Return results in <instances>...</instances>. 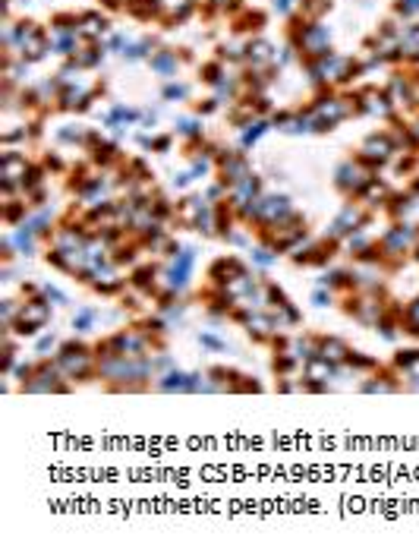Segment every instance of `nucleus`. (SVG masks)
I'll return each mask as SVG.
<instances>
[{"label": "nucleus", "mask_w": 419, "mask_h": 552, "mask_svg": "<svg viewBox=\"0 0 419 552\" xmlns=\"http://www.w3.org/2000/svg\"><path fill=\"white\" fill-rule=\"evenodd\" d=\"M54 360L60 363V369H64V375L70 382H89V379L98 375L95 347H89V344L79 341V338H73V341H60Z\"/></svg>", "instance_id": "nucleus-1"}, {"label": "nucleus", "mask_w": 419, "mask_h": 552, "mask_svg": "<svg viewBox=\"0 0 419 552\" xmlns=\"http://www.w3.org/2000/svg\"><path fill=\"white\" fill-rule=\"evenodd\" d=\"M416 240H419V224H410L406 218L404 221H394L391 228L378 237V247H381V256H385L388 272H394V268L404 265V259L413 253Z\"/></svg>", "instance_id": "nucleus-2"}, {"label": "nucleus", "mask_w": 419, "mask_h": 552, "mask_svg": "<svg viewBox=\"0 0 419 552\" xmlns=\"http://www.w3.org/2000/svg\"><path fill=\"white\" fill-rule=\"evenodd\" d=\"M388 294L385 287H375V291H353V294H343V312L353 316L360 325L366 329H375L381 316L388 312Z\"/></svg>", "instance_id": "nucleus-3"}, {"label": "nucleus", "mask_w": 419, "mask_h": 552, "mask_svg": "<svg viewBox=\"0 0 419 552\" xmlns=\"http://www.w3.org/2000/svg\"><path fill=\"white\" fill-rule=\"evenodd\" d=\"M22 392L29 394H66L70 392V379L64 375L57 360L51 357H38V366H35V375L29 382H22Z\"/></svg>", "instance_id": "nucleus-4"}, {"label": "nucleus", "mask_w": 419, "mask_h": 552, "mask_svg": "<svg viewBox=\"0 0 419 552\" xmlns=\"http://www.w3.org/2000/svg\"><path fill=\"white\" fill-rule=\"evenodd\" d=\"M372 224V212L366 209L362 202H347L341 212H337V218L328 224V230H325V237L334 243H343L350 234H356V230L369 228Z\"/></svg>", "instance_id": "nucleus-5"}, {"label": "nucleus", "mask_w": 419, "mask_h": 552, "mask_svg": "<svg viewBox=\"0 0 419 552\" xmlns=\"http://www.w3.org/2000/svg\"><path fill=\"white\" fill-rule=\"evenodd\" d=\"M372 177H375V171H372V167H366L362 161H343V165L337 167V174H334V186L343 193V196L356 199L362 193V186H366Z\"/></svg>", "instance_id": "nucleus-6"}, {"label": "nucleus", "mask_w": 419, "mask_h": 552, "mask_svg": "<svg viewBox=\"0 0 419 552\" xmlns=\"http://www.w3.org/2000/svg\"><path fill=\"white\" fill-rule=\"evenodd\" d=\"M341 249V243L328 240V237H322V240H306L303 247H297L290 253V259L297 262V265H312V268H325L331 259H334V253Z\"/></svg>", "instance_id": "nucleus-7"}, {"label": "nucleus", "mask_w": 419, "mask_h": 552, "mask_svg": "<svg viewBox=\"0 0 419 552\" xmlns=\"http://www.w3.org/2000/svg\"><path fill=\"white\" fill-rule=\"evenodd\" d=\"M192 268H196V247H183V253H180L177 259H167V268H161L158 281L161 284L177 287V291L183 294L192 278Z\"/></svg>", "instance_id": "nucleus-8"}, {"label": "nucleus", "mask_w": 419, "mask_h": 552, "mask_svg": "<svg viewBox=\"0 0 419 552\" xmlns=\"http://www.w3.org/2000/svg\"><path fill=\"white\" fill-rule=\"evenodd\" d=\"M202 373H183V369H167L164 375H155V388L164 394H199Z\"/></svg>", "instance_id": "nucleus-9"}, {"label": "nucleus", "mask_w": 419, "mask_h": 552, "mask_svg": "<svg viewBox=\"0 0 419 552\" xmlns=\"http://www.w3.org/2000/svg\"><path fill=\"white\" fill-rule=\"evenodd\" d=\"M92 291L101 294V297H117V294H123L129 287V278H123L120 268L114 265V262H108V265L95 268V275H92Z\"/></svg>", "instance_id": "nucleus-10"}, {"label": "nucleus", "mask_w": 419, "mask_h": 552, "mask_svg": "<svg viewBox=\"0 0 419 552\" xmlns=\"http://www.w3.org/2000/svg\"><path fill=\"white\" fill-rule=\"evenodd\" d=\"M243 275H249V265L240 259V256H221V259H215L211 268H208V284L227 287L230 281L243 278Z\"/></svg>", "instance_id": "nucleus-11"}, {"label": "nucleus", "mask_w": 419, "mask_h": 552, "mask_svg": "<svg viewBox=\"0 0 419 552\" xmlns=\"http://www.w3.org/2000/svg\"><path fill=\"white\" fill-rule=\"evenodd\" d=\"M246 329V335L253 338L255 344H271V338L278 335V325H274V316H271V310H255L253 316H249V322L243 325Z\"/></svg>", "instance_id": "nucleus-12"}, {"label": "nucleus", "mask_w": 419, "mask_h": 552, "mask_svg": "<svg viewBox=\"0 0 419 552\" xmlns=\"http://www.w3.org/2000/svg\"><path fill=\"white\" fill-rule=\"evenodd\" d=\"M360 388L366 394H394V392H400V373L394 366H388V369L378 366Z\"/></svg>", "instance_id": "nucleus-13"}, {"label": "nucleus", "mask_w": 419, "mask_h": 552, "mask_svg": "<svg viewBox=\"0 0 419 552\" xmlns=\"http://www.w3.org/2000/svg\"><path fill=\"white\" fill-rule=\"evenodd\" d=\"M16 322H26V325H35V329H45L48 322H51V303H48V297L41 294V297H32L22 303L20 310V319Z\"/></svg>", "instance_id": "nucleus-14"}, {"label": "nucleus", "mask_w": 419, "mask_h": 552, "mask_svg": "<svg viewBox=\"0 0 419 552\" xmlns=\"http://www.w3.org/2000/svg\"><path fill=\"white\" fill-rule=\"evenodd\" d=\"M322 287H331L334 294H353L356 291V268H328V272L318 278Z\"/></svg>", "instance_id": "nucleus-15"}, {"label": "nucleus", "mask_w": 419, "mask_h": 552, "mask_svg": "<svg viewBox=\"0 0 419 552\" xmlns=\"http://www.w3.org/2000/svg\"><path fill=\"white\" fill-rule=\"evenodd\" d=\"M350 350H353V347H350L343 338H337V335H318V357L337 363V366H343V363H347Z\"/></svg>", "instance_id": "nucleus-16"}, {"label": "nucleus", "mask_w": 419, "mask_h": 552, "mask_svg": "<svg viewBox=\"0 0 419 552\" xmlns=\"http://www.w3.org/2000/svg\"><path fill=\"white\" fill-rule=\"evenodd\" d=\"M158 278H161V268L152 265V262H142V265L129 268V287L148 294V297H152V291L158 287Z\"/></svg>", "instance_id": "nucleus-17"}, {"label": "nucleus", "mask_w": 419, "mask_h": 552, "mask_svg": "<svg viewBox=\"0 0 419 552\" xmlns=\"http://www.w3.org/2000/svg\"><path fill=\"white\" fill-rule=\"evenodd\" d=\"M343 366H337V363L325 360V357H312V360L303 363V379H312V382H331L341 375Z\"/></svg>", "instance_id": "nucleus-18"}, {"label": "nucleus", "mask_w": 419, "mask_h": 552, "mask_svg": "<svg viewBox=\"0 0 419 552\" xmlns=\"http://www.w3.org/2000/svg\"><path fill=\"white\" fill-rule=\"evenodd\" d=\"M13 243H16V249H20V256H26V259H32V256L38 253L41 237L35 234V228L29 224V218H26L22 224H16V228H13Z\"/></svg>", "instance_id": "nucleus-19"}, {"label": "nucleus", "mask_w": 419, "mask_h": 552, "mask_svg": "<svg viewBox=\"0 0 419 552\" xmlns=\"http://www.w3.org/2000/svg\"><path fill=\"white\" fill-rule=\"evenodd\" d=\"M388 196H391V190H388V184H381L378 177H372L366 186H362V193H360V196H356V199H360V202L366 205L369 212H375V209H385Z\"/></svg>", "instance_id": "nucleus-20"}, {"label": "nucleus", "mask_w": 419, "mask_h": 552, "mask_svg": "<svg viewBox=\"0 0 419 552\" xmlns=\"http://www.w3.org/2000/svg\"><path fill=\"white\" fill-rule=\"evenodd\" d=\"M205 205H211L205 196H186L183 202L177 205V215H173V218H177V224H183V228L192 230V228H196V218L202 215Z\"/></svg>", "instance_id": "nucleus-21"}, {"label": "nucleus", "mask_w": 419, "mask_h": 552, "mask_svg": "<svg viewBox=\"0 0 419 552\" xmlns=\"http://www.w3.org/2000/svg\"><path fill=\"white\" fill-rule=\"evenodd\" d=\"M139 253H142V243L129 237L127 243H120L117 249H111V262H114L117 268H123V265H127V268H136V265H139Z\"/></svg>", "instance_id": "nucleus-22"}, {"label": "nucleus", "mask_w": 419, "mask_h": 552, "mask_svg": "<svg viewBox=\"0 0 419 552\" xmlns=\"http://www.w3.org/2000/svg\"><path fill=\"white\" fill-rule=\"evenodd\" d=\"M413 209H416V196H410V193H391L388 202H385V212L394 218V221H404Z\"/></svg>", "instance_id": "nucleus-23"}, {"label": "nucleus", "mask_w": 419, "mask_h": 552, "mask_svg": "<svg viewBox=\"0 0 419 552\" xmlns=\"http://www.w3.org/2000/svg\"><path fill=\"white\" fill-rule=\"evenodd\" d=\"M0 171H3V180H13V184L22 186V177H26V171H29V161L22 158V155H16V152H7V155H3Z\"/></svg>", "instance_id": "nucleus-24"}, {"label": "nucleus", "mask_w": 419, "mask_h": 552, "mask_svg": "<svg viewBox=\"0 0 419 552\" xmlns=\"http://www.w3.org/2000/svg\"><path fill=\"white\" fill-rule=\"evenodd\" d=\"M29 209H32V205H29L26 196H22V199H7V202H3V221H7L10 228H16V224H22L29 218Z\"/></svg>", "instance_id": "nucleus-25"}, {"label": "nucleus", "mask_w": 419, "mask_h": 552, "mask_svg": "<svg viewBox=\"0 0 419 552\" xmlns=\"http://www.w3.org/2000/svg\"><path fill=\"white\" fill-rule=\"evenodd\" d=\"M343 366H350L353 369V375H372L375 369L381 366L378 360H375V357H369V354H362V350H350V357H347V363H343Z\"/></svg>", "instance_id": "nucleus-26"}, {"label": "nucleus", "mask_w": 419, "mask_h": 552, "mask_svg": "<svg viewBox=\"0 0 419 552\" xmlns=\"http://www.w3.org/2000/svg\"><path fill=\"white\" fill-rule=\"evenodd\" d=\"M29 224L35 228V234H38L41 240H51L54 230H57L54 228V212L51 209H38L35 215H29Z\"/></svg>", "instance_id": "nucleus-27"}, {"label": "nucleus", "mask_w": 419, "mask_h": 552, "mask_svg": "<svg viewBox=\"0 0 419 552\" xmlns=\"http://www.w3.org/2000/svg\"><path fill=\"white\" fill-rule=\"evenodd\" d=\"M299 357L293 354V350H280V354H274V360H271V369H274V375L278 379H284V375H293L299 369Z\"/></svg>", "instance_id": "nucleus-28"}, {"label": "nucleus", "mask_w": 419, "mask_h": 552, "mask_svg": "<svg viewBox=\"0 0 419 552\" xmlns=\"http://www.w3.org/2000/svg\"><path fill=\"white\" fill-rule=\"evenodd\" d=\"M290 350L299 357V360H312V357H318V335H299L290 341Z\"/></svg>", "instance_id": "nucleus-29"}, {"label": "nucleus", "mask_w": 419, "mask_h": 552, "mask_svg": "<svg viewBox=\"0 0 419 552\" xmlns=\"http://www.w3.org/2000/svg\"><path fill=\"white\" fill-rule=\"evenodd\" d=\"M271 316H274V325H278V329H293V325L303 322V312H299L293 303L280 306V310H271Z\"/></svg>", "instance_id": "nucleus-30"}, {"label": "nucleus", "mask_w": 419, "mask_h": 552, "mask_svg": "<svg viewBox=\"0 0 419 552\" xmlns=\"http://www.w3.org/2000/svg\"><path fill=\"white\" fill-rule=\"evenodd\" d=\"M400 329H404L406 335L419 338V297L410 300V303L404 306V319H400Z\"/></svg>", "instance_id": "nucleus-31"}, {"label": "nucleus", "mask_w": 419, "mask_h": 552, "mask_svg": "<svg viewBox=\"0 0 419 552\" xmlns=\"http://www.w3.org/2000/svg\"><path fill=\"white\" fill-rule=\"evenodd\" d=\"M98 325V310H92V306H83V310L73 316V329H76V335H85V331H92Z\"/></svg>", "instance_id": "nucleus-32"}, {"label": "nucleus", "mask_w": 419, "mask_h": 552, "mask_svg": "<svg viewBox=\"0 0 419 552\" xmlns=\"http://www.w3.org/2000/svg\"><path fill=\"white\" fill-rule=\"evenodd\" d=\"M249 253H253V265H255V268H262V272H265V268H271V265H274V259H278V253H274L271 247H265V243L253 247Z\"/></svg>", "instance_id": "nucleus-33"}, {"label": "nucleus", "mask_w": 419, "mask_h": 552, "mask_svg": "<svg viewBox=\"0 0 419 552\" xmlns=\"http://www.w3.org/2000/svg\"><path fill=\"white\" fill-rule=\"evenodd\" d=\"M397 329H400V319L391 316V312H385V316L375 322V331H378L385 341H394V338H397Z\"/></svg>", "instance_id": "nucleus-34"}, {"label": "nucleus", "mask_w": 419, "mask_h": 552, "mask_svg": "<svg viewBox=\"0 0 419 552\" xmlns=\"http://www.w3.org/2000/svg\"><path fill=\"white\" fill-rule=\"evenodd\" d=\"M145 300H152V297L142 294V291H136V287H129V294L127 291L120 294V306H123V310H129V312H142V303H145Z\"/></svg>", "instance_id": "nucleus-35"}, {"label": "nucleus", "mask_w": 419, "mask_h": 552, "mask_svg": "<svg viewBox=\"0 0 419 552\" xmlns=\"http://www.w3.org/2000/svg\"><path fill=\"white\" fill-rule=\"evenodd\" d=\"M369 243H375V240L366 234V228H362V230H356V234H350L347 240H343V247H347L350 256H356V253H362V249H366Z\"/></svg>", "instance_id": "nucleus-36"}, {"label": "nucleus", "mask_w": 419, "mask_h": 552, "mask_svg": "<svg viewBox=\"0 0 419 552\" xmlns=\"http://www.w3.org/2000/svg\"><path fill=\"white\" fill-rule=\"evenodd\" d=\"M413 360H419V347H400L397 354L391 357V366L397 369V373H404V369L410 366Z\"/></svg>", "instance_id": "nucleus-37"}, {"label": "nucleus", "mask_w": 419, "mask_h": 552, "mask_svg": "<svg viewBox=\"0 0 419 552\" xmlns=\"http://www.w3.org/2000/svg\"><path fill=\"white\" fill-rule=\"evenodd\" d=\"M366 111H378V114H391V104H388V95L381 92H366Z\"/></svg>", "instance_id": "nucleus-38"}, {"label": "nucleus", "mask_w": 419, "mask_h": 552, "mask_svg": "<svg viewBox=\"0 0 419 552\" xmlns=\"http://www.w3.org/2000/svg\"><path fill=\"white\" fill-rule=\"evenodd\" d=\"M265 291H268V310H280V306L290 303V300H287V294L280 291L278 284H271V281H265Z\"/></svg>", "instance_id": "nucleus-39"}, {"label": "nucleus", "mask_w": 419, "mask_h": 552, "mask_svg": "<svg viewBox=\"0 0 419 552\" xmlns=\"http://www.w3.org/2000/svg\"><path fill=\"white\" fill-rule=\"evenodd\" d=\"M400 385H406L410 392H419V360H413L410 366L400 373Z\"/></svg>", "instance_id": "nucleus-40"}, {"label": "nucleus", "mask_w": 419, "mask_h": 552, "mask_svg": "<svg viewBox=\"0 0 419 552\" xmlns=\"http://www.w3.org/2000/svg\"><path fill=\"white\" fill-rule=\"evenodd\" d=\"M20 310H22V303H16V300H3V303H0V319H3V325H13L16 319H20Z\"/></svg>", "instance_id": "nucleus-41"}, {"label": "nucleus", "mask_w": 419, "mask_h": 552, "mask_svg": "<svg viewBox=\"0 0 419 552\" xmlns=\"http://www.w3.org/2000/svg\"><path fill=\"white\" fill-rule=\"evenodd\" d=\"M57 347H60V341H57L54 331H51V335H38V341H35V354H38V357H48L51 350H57Z\"/></svg>", "instance_id": "nucleus-42"}, {"label": "nucleus", "mask_w": 419, "mask_h": 552, "mask_svg": "<svg viewBox=\"0 0 419 552\" xmlns=\"http://www.w3.org/2000/svg\"><path fill=\"white\" fill-rule=\"evenodd\" d=\"M230 392H236V394H249V392H262V382H255L253 375H243L240 373V379L234 382V388Z\"/></svg>", "instance_id": "nucleus-43"}, {"label": "nucleus", "mask_w": 419, "mask_h": 552, "mask_svg": "<svg viewBox=\"0 0 419 552\" xmlns=\"http://www.w3.org/2000/svg\"><path fill=\"white\" fill-rule=\"evenodd\" d=\"M331 303H334V291H331V287H322V284H318L315 291H312V306L325 310V306H331Z\"/></svg>", "instance_id": "nucleus-44"}, {"label": "nucleus", "mask_w": 419, "mask_h": 552, "mask_svg": "<svg viewBox=\"0 0 419 552\" xmlns=\"http://www.w3.org/2000/svg\"><path fill=\"white\" fill-rule=\"evenodd\" d=\"M35 366H38V360H35V363H16V369L7 375V379H16L22 385V382H29L35 375Z\"/></svg>", "instance_id": "nucleus-45"}, {"label": "nucleus", "mask_w": 419, "mask_h": 552, "mask_svg": "<svg viewBox=\"0 0 419 552\" xmlns=\"http://www.w3.org/2000/svg\"><path fill=\"white\" fill-rule=\"evenodd\" d=\"M83 32L85 35H98V32H104V29H108V22L101 20V16H95V13H89V16H83Z\"/></svg>", "instance_id": "nucleus-46"}, {"label": "nucleus", "mask_w": 419, "mask_h": 552, "mask_svg": "<svg viewBox=\"0 0 419 552\" xmlns=\"http://www.w3.org/2000/svg\"><path fill=\"white\" fill-rule=\"evenodd\" d=\"M45 287V297H48V303H54V306H70V297H66L60 287H54V284H41Z\"/></svg>", "instance_id": "nucleus-47"}, {"label": "nucleus", "mask_w": 419, "mask_h": 552, "mask_svg": "<svg viewBox=\"0 0 419 552\" xmlns=\"http://www.w3.org/2000/svg\"><path fill=\"white\" fill-rule=\"evenodd\" d=\"M152 366H155V375H164L167 369H173V360H171V354H164V350H158V354H152Z\"/></svg>", "instance_id": "nucleus-48"}, {"label": "nucleus", "mask_w": 419, "mask_h": 552, "mask_svg": "<svg viewBox=\"0 0 419 552\" xmlns=\"http://www.w3.org/2000/svg\"><path fill=\"white\" fill-rule=\"evenodd\" d=\"M152 67H155V70H161V73H171L173 67H177V57H173L171 51H164V54H158V57L152 60Z\"/></svg>", "instance_id": "nucleus-49"}, {"label": "nucleus", "mask_w": 419, "mask_h": 552, "mask_svg": "<svg viewBox=\"0 0 419 552\" xmlns=\"http://www.w3.org/2000/svg\"><path fill=\"white\" fill-rule=\"evenodd\" d=\"M199 344L208 350H227V341H221V338L211 335V331H202V335H199Z\"/></svg>", "instance_id": "nucleus-50"}, {"label": "nucleus", "mask_w": 419, "mask_h": 552, "mask_svg": "<svg viewBox=\"0 0 419 552\" xmlns=\"http://www.w3.org/2000/svg\"><path fill=\"white\" fill-rule=\"evenodd\" d=\"M180 253H183V243L173 240V237H167L164 247H161V256H164V259H177Z\"/></svg>", "instance_id": "nucleus-51"}, {"label": "nucleus", "mask_w": 419, "mask_h": 552, "mask_svg": "<svg viewBox=\"0 0 419 552\" xmlns=\"http://www.w3.org/2000/svg\"><path fill=\"white\" fill-rule=\"evenodd\" d=\"M16 253H20V249H16V243H13V234H7L0 240V256H3V262H13Z\"/></svg>", "instance_id": "nucleus-52"}, {"label": "nucleus", "mask_w": 419, "mask_h": 552, "mask_svg": "<svg viewBox=\"0 0 419 552\" xmlns=\"http://www.w3.org/2000/svg\"><path fill=\"white\" fill-rule=\"evenodd\" d=\"M262 133H265V123H262V120L249 123V130H246V133H243V146H253V142L259 139Z\"/></svg>", "instance_id": "nucleus-53"}, {"label": "nucleus", "mask_w": 419, "mask_h": 552, "mask_svg": "<svg viewBox=\"0 0 419 552\" xmlns=\"http://www.w3.org/2000/svg\"><path fill=\"white\" fill-rule=\"evenodd\" d=\"M41 294H45V287H38L35 281H22V297H26V300L41 297Z\"/></svg>", "instance_id": "nucleus-54"}, {"label": "nucleus", "mask_w": 419, "mask_h": 552, "mask_svg": "<svg viewBox=\"0 0 419 552\" xmlns=\"http://www.w3.org/2000/svg\"><path fill=\"white\" fill-rule=\"evenodd\" d=\"M224 240H227L230 247H246V243H249V237L243 234V230H236V228H234V230H230L227 237H224Z\"/></svg>", "instance_id": "nucleus-55"}, {"label": "nucleus", "mask_w": 419, "mask_h": 552, "mask_svg": "<svg viewBox=\"0 0 419 552\" xmlns=\"http://www.w3.org/2000/svg\"><path fill=\"white\" fill-rule=\"evenodd\" d=\"M290 341H293V338H287V335H280V331H278V335L271 338V347H274V354H280V350H290Z\"/></svg>", "instance_id": "nucleus-56"}, {"label": "nucleus", "mask_w": 419, "mask_h": 552, "mask_svg": "<svg viewBox=\"0 0 419 552\" xmlns=\"http://www.w3.org/2000/svg\"><path fill=\"white\" fill-rule=\"evenodd\" d=\"M397 13L400 16H413V13H419V0H404L397 7Z\"/></svg>", "instance_id": "nucleus-57"}, {"label": "nucleus", "mask_w": 419, "mask_h": 552, "mask_svg": "<svg viewBox=\"0 0 419 552\" xmlns=\"http://www.w3.org/2000/svg\"><path fill=\"white\" fill-rule=\"evenodd\" d=\"M180 133H183V136H199L202 130H199L196 120H180Z\"/></svg>", "instance_id": "nucleus-58"}, {"label": "nucleus", "mask_w": 419, "mask_h": 552, "mask_svg": "<svg viewBox=\"0 0 419 552\" xmlns=\"http://www.w3.org/2000/svg\"><path fill=\"white\" fill-rule=\"evenodd\" d=\"M45 165L51 167V171H64V161H60V155H48Z\"/></svg>", "instance_id": "nucleus-59"}, {"label": "nucleus", "mask_w": 419, "mask_h": 552, "mask_svg": "<svg viewBox=\"0 0 419 552\" xmlns=\"http://www.w3.org/2000/svg\"><path fill=\"white\" fill-rule=\"evenodd\" d=\"M164 95H167V98H183V95H186V89H183V85H167Z\"/></svg>", "instance_id": "nucleus-60"}, {"label": "nucleus", "mask_w": 419, "mask_h": 552, "mask_svg": "<svg viewBox=\"0 0 419 552\" xmlns=\"http://www.w3.org/2000/svg\"><path fill=\"white\" fill-rule=\"evenodd\" d=\"M290 4H293V0H274V7H278L280 13H287V10H290Z\"/></svg>", "instance_id": "nucleus-61"}, {"label": "nucleus", "mask_w": 419, "mask_h": 552, "mask_svg": "<svg viewBox=\"0 0 419 552\" xmlns=\"http://www.w3.org/2000/svg\"><path fill=\"white\" fill-rule=\"evenodd\" d=\"M406 193H410V196H419V177L413 180V184H410V190H406Z\"/></svg>", "instance_id": "nucleus-62"}, {"label": "nucleus", "mask_w": 419, "mask_h": 552, "mask_svg": "<svg viewBox=\"0 0 419 552\" xmlns=\"http://www.w3.org/2000/svg\"><path fill=\"white\" fill-rule=\"evenodd\" d=\"M413 259L419 262V240H416V247H413Z\"/></svg>", "instance_id": "nucleus-63"}]
</instances>
